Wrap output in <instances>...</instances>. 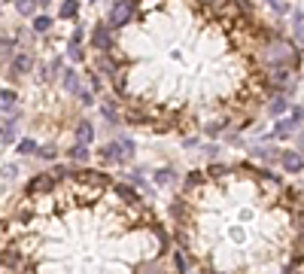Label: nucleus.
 Wrapping results in <instances>:
<instances>
[{"label":"nucleus","instance_id":"nucleus-32","mask_svg":"<svg viewBox=\"0 0 304 274\" xmlns=\"http://www.w3.org/2000/svg\"><path fill=\"white\" fill-rule=\"evenodd\" d=\"M298 143H301V149H304V134H301V137H298Z\"/></svg>","mask_w":304,"mask_h":274},{"label":"nucleus","instance_id":"nucleus-2","mask_svg":"<svg viewBox=\"0 0 304 274\" xmlns=\"http://www.w3.org/2000/svg\"><path fill=\"white\" fill-rule=\"evenodd\" d=\"M155 207L125 180L55 165L0 217L3 274H183Z\"/></svg>","mask_w":304,"mask_h":274},{"label":"nucleus","instance_id":"nucleus-33","mask_svg":"<svg viewBox=\"0 0 304 274\" xmlns=\"http://www.w3.org/2000/svg\"><path fill=\"white\" fill-rule=\"evenodd\" d=\"M94 3H97V0H94Z\"/></svg>","mask_w":304,"mask_h":274},{"label":"nucleus","instance_id":"nucleus-24","mask_svg":"<svg viewBox=\"0 0 304 274\" xmlns=\"http://www.w3.org/2000/svg\"><path fill=\"white\" fill-rule=\"evenodd\" d=\"M15 9H18L21 15H30V12L37 9V0H15Z\"/></svg>","mask_w":304,"mask_h":274},{"label":"nucleus","instance_id":"nucleus-31","mask_svg":"<svg viewBox=\"0 0 304 274\" xmlns=\"http://www.w3.org/2000/svg\"><path fill=\"white\" fill-rule=\"evenodd\" d=\"M37 3H40V6H49V3H52V0H37Z\"/></svg>","mask_w":304,"mask_h":274},{"label":"nucleus","instance_id":"nucleus-16","mask_svg":"<svg viewBox=\"0 0 304 274\" xmlns=\"http://www.w3.org/2000/svg\"><path fill=\"white\" fill-rule=\"evenodd\" d=\"M64 88L70 92V95H79L82 92V82H79V73L70 67V70H64Z\"/></svg>","mask_w":304,"mask_h":274},{"label":"nucleus","instance_id":"nucleus-20","mask_svg":"<svg viewBox=\"0 0 304 274\" xmlns=\"http://www.w3.org/2000/svg\"><path fill=\"white\" fill-rule=\"evenodd\" d=\"M76 15H79V0H64V3H61V18L70 21V18H76Z\"/></svg>","mask_w":304,"mask_h":274},{"label":"nucleus","instance_id":"nucleus-15","mask_svg":"<svg viewBox=\"0 0 304 274\" xmlns=\"http://www.w3.org/2000/svg\"><path fill=\"white\" fill-rule=\"evenodd\" d=\"M256 156L259 159H265L268 165H280V156H283V149H277V146H256Z\"/></svg>","mask_w":304,"mask_h":274},{"label":"nucleus","instance_id":"nucleus-25","mask_svg":"<svg viewBox=\"0 0 304 274\" xmlns=\"http://www.w3.org/2000/svg\"><path fill=\"white\" fill-rule=\"evenodd\" d=\"M67 58H70V61H88V55H85L79 46H70V49H67Z\"/></svg>","mask_w":304,"mask_h":274},{"label":"nucleus","instance_id":"nucleus-29","mask_svg":"<svg viewBox=\"0 0 304 274\" xmlns=\"http://www.w3.org/2000/svg\"><path fill=\"white\" fill-rule=\"evenodd\" d=\"M289 116H292V119H295V122L301 125V119H304V107H289Z\"/></svg>","mask_w":304,"mask_h":274},{"label":"nucleus","instance_id":"nucleus-5","mask_svg":"<svg viewBox=\"0 0 304 274\" xmlns=\"http://www.w3.org/2000/svg\"><path fill=\"white\" fill-rule=\"evenodd\" d=\"M91 52H113V46H116V31L107 24V21H97L94 27H91Z\"/></svg>","mask_w":304,"mask_h":274},{"label":"nucleus","instance_id":"nucleus-10","mask_svg":"<svg viewBox=\"0 0 304 274\" xmlns=\"http://www.w3.org/2000/svg\"><path fill=\"white\" fill-rule=\"evenodd\" d=\"M97 162L107 165V168H122L119 153H116V143H104V146H97Z\"/></svg>","mask_w":304,"mask_h":274},{"label":"nucleus","instance_id":"nucleus-21","mask_svg":"<svg viewBox=\"0 0 304 274\" xmlns=\"http://www.w3.org/2000/svg\"><path fill=\"white\" fill-rule=\"evenodd\" d=\"M58 67H61V58H52V64H46V67H43V73H40V79H43V82H49V79H55V76H58Z\"/></svg>","mask_w":304,"mask_h":274},{"label":"nucleus","instance_id":"nucleus-1","mask_svg":"<svg viewBox=\"0 0 304 274\" xmlns=\"http://www.w3.org/2000/svg\"><path fill=\"white\" fill-rule=\"evenodd\" d=\"M277 37L250 0H167L116 34L110 92L122 119L152 134L250 128L274 98L265 52Z\"/></svg>","mask_w":304,"mask_h":274},{"label":"nucleus","instance_id":"nucleus-12","mask_svg":"<svg viewBox=\"0 0 304 274\" xmlns=\"http://www.w3.org/2000/svg\"><path fill=\"white\" fill-rule=\"evenodd\" d=\"M265 110H268V116H283V113L289 110V98H286V95H274V98L265 104Z\"/></svg>","mask_w":304,"mask_h":274},{"label":"nucleus","instance_id":"nucleus-6","mask_svg":"<svg viewBox=\"0 0 304 274\" xmlns=\"http://www.w3.org/2000/svg\"><path fill=\"white\" fill-rule=\"evenodd\" d=\"M280 168L286 171V174H301L304 171V156L298 149H283V156H280Z\"/></svg>","mask_w":304,"mask_h":274},{"label":"nucleus","instance_id":"nucleus-9","mask_svg":"<svg viewBox=\"0 0 304 274\" xmlns=\"http://www.w3.org/2000/svg\"><path fill=\"white\" fill-rule=\"evenodd\" d=\"M100 113H104V119H107V122H113V125H116V122H122V107H119V101H116L113 95L100 101Z\"/></svg>","mask_w":304,"mask_h":274},{"label":"nucleus","instance_id":"nucleus-4","mask_svg":"<svg viewBox=\"0 0 304 274\" xmlns=\"http://www.w3.org/2000/svg\"><path fill=\"white\" fill-rule=\"evenodd\" d=\"M104 21H107V24L119 34V31H125L128 24H134V21H137V6H131L128 0H119V3H113V6H110V15H107Z\"/></svg>","mask_w":304,"mask_h":274},{"label":"nucleus","instance_id":"nucleus-13","mask_svg":"<svg viewBox=\"0 0 304 274\" xmlns=\"http://www.w3.org/2000/svg\"><path fill=\"white\" fill-rule=\"evenodd\" d=\"M177 180H180V177H177L174 168H158V171L152 174V183H155V186H174Z\"/></svg>","mask_w":304,"mask_h":274},{"label":"nucleus","instance_id":"nucleus-27","mask_svg":"<svg viewBox=\"0 0 304 274\" xmlns=\"http://www.w3.org/2000/svg\"><path fill=\"white\" fill-rule=\"evenodd\" d=\"M79 104H82V107H91V104H94V98H91V88H82V92H79Z\"/></svg>","mask_w":304,"mask_h":274},{"label":"nucleus","instance_id":"nucleus-28","mask_svg":"<svg viewBox=\"0 0 304 274\" xmlns=\"http://www.w3.org/2000/svg\"><path fill=\"white\" fill-rule=\"evenodd\" d=\"M12 46H15V40H9V37H0V52H3V55H9V52H12Z\"/></svg>","mask_w":304,"mask_h":274},{"label":"nucleus","instance_id":"nucleus-14","mask_svg":"<svg viewBox=\"0 0 304 274\" xmlns=\"http://www.w3.org/2000/svg\"><path fill=\"white\" fill-rule=\"evenodd\" d=\"M9 67H12V70H9L12 76H21V73H27V70L33 67V58H30V55H15Z\"/></svg>","mask_w":304,"mask_h":274},{"label":"nucleus","instance_id":"nucleus-11","mask_svg":"<svg viewBox=\"0 0 304 274\" xmlns=\"http://www.w3.org/2000/svg\"><path fill=\"white\" fill-rule=\"evenodd\" d=\"M113 143H116V153H119V162H122V165L134 162V156H137V143H134V140H113Z\"/></svg>","mask_w":304,"mask_h":274},{"label":"nucleus","instance_id":"nucleus-3","mask_svg":"<svg viewBox=\"0 0 304 274\" xmlns=\"http://www.w3.org/2000/svg\"><path fill=\"white\" fill-rule=\"evenodd\" d=\"M177 250L204 274H298L304 195L253 162L207 165L171 198Z\"/></svg>","mask_w":304,"mask_h":274},{"label":"nucleus","instance_id":"nucleus-18","mask_svg":"<svg viewBox=\"0 0 304 274\" xmlns=\"http://www.w3.org/2000/svg\"><path fill=\"white\" fill-rule=\"evenodd\" d=\"M67 156H70V162H76V165H82V162H88V159H91V153H88V146H79V143H73Z\"/></svg>","mask_w":304,"mask_h":274},{"label":"nucleus","instance_id":"nucleus-8","mask_svg":"<svg viewBox=\"0 0 304 274\" xmlns=\"http://www.w3.org/2000/svg\"><path fill=\"white\" fill-rule=\"evenodd\" d=\"M73 143H79V146L94 143V125H91L88 119H79V122H76V128H73Z\"/></svg>","mask_w":304,"mask_h":274},{"label":"nucleus","instance_id":"nucleus-17","mask_svg":"<svg viewBox=\"0 0 304 274\" xmlns=\"http://www.w3.org/2000/svg\"><path fill=\"white\" fill-rule=\"evenodd\" d=\"M15 140V119H0V143Z\"/></svg>","mask_w":304,"mask_h":274},{"label":"nucleus","instance_id":"nucleus-26","mask_svg":"<svg viewBox=\"0 0 304 274\" xmlns=\"http://www.w3.org/2000/svg\"><path fill=\"white\" fill-rule=\"evenodd\" d=\"M37 156H40V159H46V162H49V159H55V156H58V149H55V146H52V143H49V146H46V143H43V146H40V149H37Z\"/></svg>","mask_w":304,"mask_h":274},{"label":"nucleus","instance_id":"nucleus-23","mask_svg":"<svg viewBox=\"0 0 304 274\" xmlns=\"http://www.w3.org/2000/svg\"><path fill=\"white\" fill-rule=\"evenodd\" d=\"M49 27H52V18H49V15H46V12H43V15H37V18H33V31H40V34H43V31H49Z\"/></svg>","mask_w":304,"mask_h":274},{"label":"nucleus","instance_id":"nucleus-7","mask_svg":"<svg viewBox=\"0 0 304 274\" xmlns=\"http://www.w3.org/2000/svg\"><path fill=\"white\" fill-rule=\"evenodd\" d=\"M295 131H298V122H295L292 116H283V119H277V125H274L271 137H274V140H289Z\"/></svg>","mask_w":304,"mask_h":274},{"label":"nucleus","instance_id":"nucleus-30","mask_svg":"<svg viewBox=\"0 0 304 274\" xmlns=\"http://www.w3.org/2000/svg\"><path fill=\"white\" fill-rule=\"evenodd\" d=\"M82 37H85V34H82V31L76 27V31L70 34V46H79V43H82Z\"/></svg>","mask_w":304,"mask_h":274},{"label":"nucleus","instance_id":"nucleus-19","mask_svg":"<svg viewBox=\"0 0 304 274\" xmlns=\"http://www.w3.org/2000/svg\"><path fill=\"white\" fill-rule=\"evenodd\" d=\"M15 149H18V156H37V140H30V137H21L18 143H15Z\"/></svg>","mask_w":304,"mask_h":274},{"label":"nucleus","instance_id":"nucleus-22","mask_svg":"<svg viewBox=\"0 0 304 274\" xmlns=\"http://www.w3.org/2000/svg\"><path fill=\"white\" fill-rule=\"evenodd\" d=\"M15 101H18V95L12 88H0V107H12Z\"/></svg>","mask_w":304,"mask_h":274}]
</instances>
